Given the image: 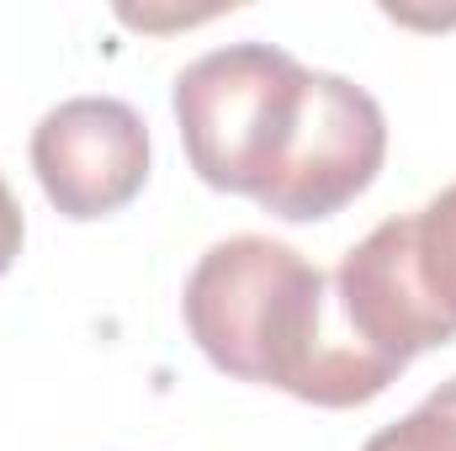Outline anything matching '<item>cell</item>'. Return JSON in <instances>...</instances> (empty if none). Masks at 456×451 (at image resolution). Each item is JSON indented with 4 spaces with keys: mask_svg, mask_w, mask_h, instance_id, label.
<instances>
[{
    "mask_svg": "<svg viewBox=\"0 0 456 451\" xmlns=\"http://www.w3.org/2000/svg\"><path fill=\"white\" fill-rule=\"evenodd\" d=\"M414 255L436 308L456 324V186H446L414 213Z\"/></svg>",
    "mask_w": 456,
    "mask_h": 451,
    "instance_id": "8992f818",
    "label": "cell"
},
{
    "mask_svg": "<svg viewBox=\"0 0 456 451\" xmlns=\"http://www.w3.org/2000/svg\"><path fill=\"white\" fill-rule=\"evenodd\" d=\"M21 239H27V218H21V208H16V197H11V186H5V176H0V276L16 266Z\"/></svg>",
    "mask_w": 456,
    "mask_h": 451,
    "instance_id": "ba28073f",
    "label": "cell"
},
{
    "mask_svg": "<svg viewBox=\"0 0 456 451\" xmlns=\"http://www.w3.org/2000/svg\"><path fill=\"white\" fill-rule=\"evenodd\" d=\"M335 308L355 345L387 366H409L425 350L456 340V324L436 308L419 255H414V213L377 224L355 250H345L335 271Z\"/></svg>",
    "mask_w": 456,
    "mask_h": 451,
    "instance_id": "5b68a950",
    "label": "cell"
},
{
    "mask_svg": "<svg viewBox=\"0 0 456 451\" xmlns=\"http://www.w3.org/2000/svg\"><path fill=\"white\" fill-rule=\"evenodd\" d=\"M181 314L224 377L281 388L314 409L371 404L403 377L355 345L335 308V282L265 234L218 239L191 266Z\"/></svg>",
    "mask_w": 456,
    "mask_h": 451,
    "instance_id": "6da1fadb",
    "label": "cell"
},
{
    "mask_svg": "<svg viewBox=\"0 0 456 451\" xmlns=\"http://www.w3.org/2000/svg\"><path fill=\"white\" fill-rule=\"evenodd\" d=\"M361 451H456V377L441 382L414 414L382 425Z\"/></svg>",
    "mask_w": 456,
    "mask_h": 451,
    "instance_id": "52a82bcc",
    "label": "cell"
},
{
    "mask_svg": "<svg viewBox=\"0 0 456 451\" xmlns=\"http://www.w3.org/2000/svg\"><path fill=\"white\" fill-rule=\"evenodd\" d=\"M314 75L276 43H228L175 75V127L202 186L265 202L314 107Z\"/></svg>",
    "mask_w": 456,
    "mask_h": 451,
    "instance_id": "7a4b0ae2",
    "label": "cell"
},
{
    "mask_svg": "<svg viewBox=\"0 0 456 451\" xmlns=\"http://www.w3.org/2000/svg\"><path fill=\"white\" fill-rule=\"evenodd\" d=\"M32 170L59 218H112L149 181V127L117 96L59 102L32 127Z\"/></svg>",
    "mask_w": 456,
    "mask_h": 451,
    "instance_id": "3957f363",
    "label": "cell"
},
{
    "mask_svg": "<svg viewBox=\"0 0 456 451\" xmlns=\"http://www.w3.org/2000/svg\"><path fill=\"white\" fill-rule=\"evenodd\" d=\"M382 160H387V117L377 107V96L345 75L319 70L303 138L260 208L281 224L335 218L377 181Z\"/></svg>",
    "mask_w": 456,
    "mask_h": 451,
    "instance_id": "277c9868",
    "label": "cell"
}]
</instances>
